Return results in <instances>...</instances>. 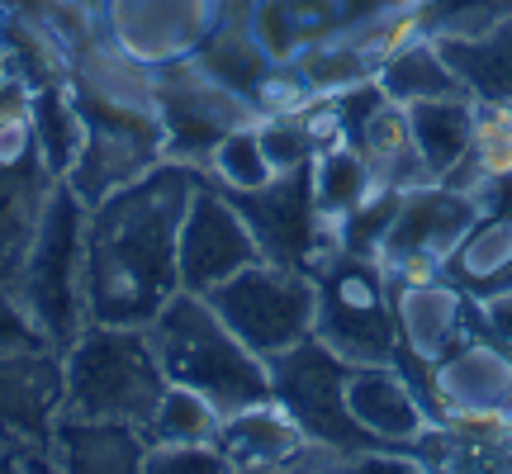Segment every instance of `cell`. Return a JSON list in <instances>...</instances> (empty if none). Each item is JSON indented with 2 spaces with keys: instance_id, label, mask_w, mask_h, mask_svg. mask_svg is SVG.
<instances>
[{
  "instance_id": "1",
  "label": "cell",
  "mask_w": 512,
  "mask_h": 474,
  "mask_svg": "<svg viewBox=\"0 0 512 474\" xmlns=\"http://www.w3.org/2000/svg\"><path fill=\"white\" fill-rule=\"evenodd\" d=\"M200 185V166H152L133 185L86 204V313L91 323L147 328L181 290L176 237L185 204Z\"/></svg>"
},
{
  "instance_id": "2",
  "label": "cell",
  "mask_w": 512,
  "mask_h": 474,
  "mask_svg": "<svg viewBox=\"0 0 512 474\" xmlns=\"http://www.w3.org/2000/svg\"><path fill=\"white\" fill-rule=\"evenodd\" d=\"M67 86H72L76 114L86 128L81 157L67 171L76 200H105L110 190L133 185L152 166L166 162V133L157 119V95H152L147 67L128 62L100 38L95 48L76 53Z\"/></svg>"
},
{
  "instance_id": "3",
  "label": "cell",
  "mask_w": 512,
  "mask_h": 474,
  "mask_svg": "<svg viewBox=\"0 0 512 474\" xmlns=\"http://www.w3.org/2000/svg\"><path fill=\"white\" fill-rule=\"evenodd\" d=\"M152 351L162 361L166 384L200 389L223 413L271 399V370L238 332L219 318V309L195 290H176L162 313L147 323Z\"/></svg>"
},
{
  "instance_id": "4",
  "label": "cell",
  "mask_w": 512,
  "mask_h": 474,
  "mask_svg": "<svg viewBox=\"0 0 512 474\" xmlns=\"http://www.w3.org/2000/svg\"><path fill=\"white\" fill-rule=\"evenodd\" d=\"M62 361H67V403H62V413L143 427L166 389L162 361L152 351L147 328L86 323L72 337V347L62 351Z\"/></svg>"
},
{
  "instance_id": "5",
  "label": "cell",
  "mask_w": 512,
  "mask_h": 474,
  "mask_svg": "<svg viewBox=\"0 0 512 474\" xmlns=\"http://www.w3.org/2000/svg\"><path fill=\"white\" fill-rule=\"evenodd\" d=\"M15 294L43 328V337L62 351L91 323L86 313V200H76L67 181L53 190V200L38 219V233L15 275Z\"/></svg>"
},
{
  "instance_id": "6",
  "label": "cell",
  "mask_w": 512,
  "mask_h": 474,
  "mask_svg": "<svg viewBox=\"0 0 512 474\" xmlns=\"http://www.w3.org/2000/svg\"><path fill=\"white\" fill-rule=\"evenodd\" d=\"M318 285V323L313 337L351 365L399 361V323H394V280L375 256L332 247L313 266Z\"/></svg>"
},
{
  "instance_id": "7",
  "label": "cell",
  "mask_w": 512,
  "mask_h": 474,
  "mask_svg": "<svg viewBox=\"0 0 512 474\" xmlns=\"http://www.w3.org/2000/svg\"><path fill=\"white\" fill-rule=\"evenodd\" d=\"M204 299L219 309L223 323L238 332L261 361L299 347L304 337H313V323H318L313 271L285 266V261H271V256L242 266L238 275H228Z\"/></svg>"
},
{
  "instance_id": "8",
  "label": "cell",
  "mask_w": 512,
  "mask_h": 474,
  "mask_svg": "<svg viewBox=\"0 0 512 474\" xmlns=\"http://www.w3.org/2000/svg\"><path fill=\"white\" fill-rule=\"evenodd\" d=\"M247 5L252 0H95V19L114 53L157 72L200 57L204 43Z\"/></svg>"
},
{
  "instance_id": "9",
  "label": "cell",
  "mask_w": 512,
  "mask_h": 474,
  "mask_svg": "<svg viewBox=\"0 0 512 474\" xmlns=\"http://www.w3.org/2000/svg\"><path fill=\"white\" fill-rule=\"evenodd\" d=\"M271 370V399L290 413L304 437L337 446L342 456H361L375 451V441L356 427V418L347 413V375L351 361H342L332 347H323L318 337H304L299 347L280 351L266 361Z\"/></svg>"
},
{
  "instance_id": "10",
  "label": "cell",
  "mask_w": 512,
  "mask_h": 474,
  "mask_svg": "<svg viewBox=\"0 0 512 474\" xmlns=\"http://www.w3.org/2000/svg\"><path fill=\"white\" fill-rule=\"evenodd\" d=\"M152 95H157V119L166 133V157L171 162L204 166L223 133L242 124H256L261 114L242 91L204 67L200 57H185L171 67L152 72Z\"/></svg>"
},
{
  "instance_id": "11",
  "label": "cell",
  "mask_w": 512,
  "mask_h": 474,
  "mask_svg": "<svg viewBox=\"0 0 512 474\" xmlns=\"http://www.w3.org/2000/svg\"><path fill=\"white\" fill-rule=\"evenodd\" d=\"M437 422L470 432H508L512 427V351L479 318L456 347L427 365Z\"/></svg>"
},
{
  "instance_id": "12",
  "label": "cell",
  "mask_w": 512,
  "mask_h": 474,
  "mask_svg": "<svg viewBox=\"0 0 512 474\" xmlns=\"http://www.w3.org/2000/svg\"><path fill=\"white\" fill-rule=\"evenodd\" d=\"M479 204L446 181H422L413 190H399L394 219L384 228L380 266L399 280L441 275L446 256L460 247V237L475 228Z\"/></svg>"
},
{
  "instance_id": "13",
  "label": "cell",
  "mask_w": 512,
  "mask_h": 474,
  "mask_svg": "<svg viewBox=\"0 0 512 474\" xmlns=\"http://www.w3.org/2000/svg\"><path fill=\"white\" fill-rule=\"evenodd\" d=\"M252 261H261V242H256L247 214L233 204V195L223 185H214L200 171V185L185 204L181 237H176L181 290L209 294L214 285H223L228 275H238Z\"/></svg>"
},
{
  "instance_id": "14",
  "label": "cell",
  "mask_w": 512,
  "mask_h": 474,
  "mask_svg": "<svg viewBox=\"0 0 512 474\" xmlns=\"http://www.w3.org/2000/svg\"><path fill=\"white\" fill-rule=\"evenodd\" d=\"M394 280V323H399V370L418 384V394L432 408V384H427V365L446 356L465 332L479 323V304L470 294L451 285L446 275H418V280ZM437 413V408H432Z\"/></svg>"
},
{
  "instance_id": "15",
  "label": "cell",
  "mask_w": 512,
  "mask_h": 474,
  "mask_svg": "<svg viewBox=\"0 0 512 474\" xmlns=\"http://www.w3.org/2000/svg\"><path fill=\"white\" fill-rule=\"evenodd\" d=\"M228 195H233V190H228ZM233 204L247 214L256 242H261V256H271V261L313 271L318 256H328L332 247H337V228L323 223L318 204H313L309 166H304V171H285V176H275V181L261 185V190L233 195Z\"/></svg>"
},
{
  "instance_id": "16",
  "label": "cell",
  "mask_w": 512,
  "mask_h": 474,
  "mask_svg": "<svg viewBox=\"0 0 512 474\" xmlns=\"http://www.w3.org/2000/svg\"><path fill=\"white\" fill-rule=\"evenodd\" d=\"M67 403V361L62 347L38 342L0 356V437L24 446V451H48L53 422L62 418Z\"/></svg>"
},
{
  "instance_id": "17",
  "label": "cell",
  "mask_w": 512,
  "mask_h": 474,
  "mask_svg": "<svg viewBox=\"0 0 512 474\" xmlns=\"http://www.w3.org/2000/svg\"><path fill=\"white\" fill-rule=\"evenodd\" d=\"M347 413L356 418V427H361L375 446H394V451H413V456H418V446L427 441V432L437 427V413L427 408V399L418 394V384L408 380L394 361L351 365Z\"/></svg>"
},
{
  "instance_id": "18",
  "label": "cell",
  "mask_w": 512,
  "mask_h": 474,
  "mask_svg": "<svg viewBox=\"0 0 512 474\" xmlns=\"http://www.w3.org/2000/svg\"><path fill=\"white\" fill-rule=\"evenodd\" d=\"M48 451H53V470L67 474H133L143 470L147 437L133 422L62 413L53 422Z\"/></svg>"
},
{
  "instance_id": "19",
  "label": "cell",
  "mask_w": 512,
  "mask_h": 474,
  "mask_svg": "<svg viewBox=\"0 0 512 474\" xmlns=\"http://www.w3.org/2000/svg\"><path fill=\"white\" fill-rule=\"evenodd\" d=\"M57 176L48 162H0V290H15V275L24 266V252L38 233V219L53 200Z\"/></svg>"
},
{
  "instance_id": "20",
  "label": "cell",
  "mask_w": 512,
  "mask_h": 474,
  "mask_svg": "<svg viewBox=\"0 0 512 474\" xmlns=\"http://www.w3.org/2000/svg\"><path fill=\"white\" fill-rule=\"evenodd\" d=\"M304 441H309L304 427L275 399L247 403L238 413H223L219 427V451L228 456V470H285Z\"/></svg>"
},
{
  "instance_id": "21",
  "label": "cell",
  "mask_w": 512,
  "mask_h": 474,
  "mask_svg": "<svg viewBox=\"0 0 512 474\" xmlns=\"http://www.w3.org/2000/svg\"><path fill=\"white\" fill-rule=\"evenodd\" d=\"M441 275L460 285L475 304L512 290V214H479L475 228L446 256Z\"/></svg>"
},
{
  "instance_id": "22",
  "label": "cell",
  "mask_w": 512,
  "mask_h": 474,
  "mask_svg": "<svg viewBox=\"0 0 512 474\" xmlns=\"http://www.w3.org/2000/svg\"><path fill=\"white\" fill-rule=\"evenodd\" d=\"M247 24L275 62H294L309 43L337 34L347 19H342V0H252Z\"/></svg>"
},
{
  "instance_id": "23",
  "label": "cell",
  "mask_w": 512,
  "mask_h": 474,
  "mask_svg": "<svg viewBox=\"0 0 512 474\" xmlns=\"http://www.w3.org/2000/svg\"><path fill=\"white\" fill-rule=\"evenodd\" d=\"M351 147L370 162V171H375V181L384 190H413V185L432 181L418 152V138H413V124H408V110L394 105V100H384L380 110L370 114L361 133L351 138Z\"/></svg>"
},
{
  "instance_id": "24",
  "label": "cell",
  "mask_w": 512,
  "mask_h": 474,
  "mask_svg": "<svg viewBox=\"0 0 512 474\" xmlns=\"http://www.w3.org/2000/svg\"><path fill=\"white\" fill-rule=\"evenodd\" d=\"M375 81H380L384 100H394V105H418V100H441V95H470V86L460 81L456 67L437 48V38H413L408 48L384 57Z\"/></svg>"
},
{
  "instance_id": "25",
  "label": "cell",
  "mask_w": 512,
  "mask_h": 474,
  "mask_svg": "<svg viewBox=\"0 0 512 474\" xmlns=\"http://www.w3.org/2000/svg\"><path fill=\"white\" fill-rule=\"evenodd\" d=\"M437 48L475 100H508L512 105V15L475 38H437Z\"/></svg>"
},
{
  "instance_id": "26",
  "label": "cell",
  "mask_w": 512,
  "mask_h": 474,
  "mask_svg": "<svg viewBox=\"0 0 512 474\" xmlns=\"http://www.w3.org/2000/svg\"><path fill=\"white\" fill-rule=\"evenodd\" d=\"M403 110H408L418 152H422V162H427V176L432 181L451 176L456 162L465 157V147H470L475 100L470 95H441V100H418V105H403Z\"/></svg>"
},
{
  "instance_id": "27",
  "label": "cell",
  "mask_w": 512,
  "mask_h": 474,
  "mask_svg": "<svg viewBox=\"0 0 512 474\" xmlns=\"http://www.w3.org/2000/svg\"><path fill=\"white\" fill-rule=\"evenodd\" d=\"M309 181H313V204H318L323 223H332V228L347 219V214H356L375 190H384V185L375 181L370 162L351 143L323 147L309 166Z\"/></svg>"
},
{
  "instance_id": "28",
  "label": "cell",
  "mask_w": 512,
  "mask_h": 474,
  "mask_svg": "<svg viewBox=\"0 0 512 474\" xmlns=\"http://www.w3.org/2000/svg\"><path fill=\"white\" fill-rule=\"evenodd\" d=\"M508 171H512V105L508 100H475L470 147L456 162V171L441 176V181L475 195L489 176H508Z\"/></svg>"
},
{
  "instance_id": "29",
  "label": "cell",
  "mask_w": 512,
  "mask_h": 474,
  "mask_svg": "<svg viewBox=\"0 0 512 474\" xmlns=\"http://www.w3.org/2000/svg\"><path fill=\"white\" fill-rule=\"evenodd\" d=\"M29 119H34V138H38V157L48 162L57 181H67V171L81 157V143H86V128H81V114H76L72 86L67 81H53V86H34L29 95Z\"/></svg>"
},
{
  "instance_id": "30",
  "label": "cell",
  "mask_w": 512,
  "mask_h": 474,
  "mask_svg": "<svg viewBox=\"0 0 512 474\" xmlns=\"http://www.w3.org/2000/svg\"><path fill=\"white\" fill-rule=\"evenodd\" d=\"M223 408L209 403L200 389L185 384H166L152 418L143 422L147 446H200V441H219Z\"/></svg>"
},
{
  "instance_id": "31",
  "label": "cell",
  "mask_w": 512,
  "mask_h": 474,
  "mask_svg": "<svg viewBox=\"0 0 512 474\" xmlns=\"http://www.w3.org/2000/svg\"><path fill=\"white\" fill-rule=\"evenodd\" d=\"M200 171L214 185L233 190V195H247V190L271 185L275 166H271V157H266V143H261V119L233 128V133H223L219 143H214V152L204 157Z\"/></svg>"
},
{
  "instance_id": "32",
  "label": "cell",
  "mask_w": 512,
  "mask_h": 474,
  "mask_svg": "<svg viewBox=\"0 0 512 474\" xmlns=\"http://www.w3.org/2000/svg\"><path fill=\"white\" fill-rule=\"evenodd\" d=\"M261 143H266V157H271L275 176H285V171H304V166H313V157L323 152L318 138H313V128L304 124V110L261 119Z\"/></svg>"
},
{
  "instance_id": "33",
  "label": "cell",
  "mask_w": 512,
  "mask_h": 474,
  "mask_svg": "<svg viewBox=\"0 0 512 474\" xmlns=\"http://www.w3.org/2000/svg\"><path fill=\"white\" fill-rule=\"evenodd\" d=\"M228 456L219 441H200V446H147L143 474H223Z\"/></svg>"
},
{
  "instance_id": "34",
  "label": "cell",
  "mask_w": 512,
  "mask_h": 474,
  "mask_svg": "<svg viewBox=\"0 0 512 474\" xmlns=\"http://www.w3.org/2000/svg\"><path fill=\"white\" fill-rule=\"evenodd\" d=\"M38 342H48L43 328H38L29 309L19 304L15 290H0V356L5 351H19V347H38Z\"/></svg>"
},
{
  "instance_id": "35",
  "label": "cell",
  "mask_w": 512,
  "mask_h": 474,
  "mask_svg": "<svg viewBox=\"0 0 512 474\" xmlns=\"http://www.w3.org/2000/svg\"><path fill=\"white\" fill-rule=\"evenodd\" d=\"M29 95H34V86L24 81V72H19L10 57L0 53V114L29 110Z\"/></svg>"
},
{
  "instance_id": "36",
  "label": "cell",
  "mask_w": 512,
  "mask_h": 474,
  "mask_svg": "<svg viewBox=\"0 0 512 474\" xmlns=\"http://www.w3.org/2000/svg\"><path fill=\"white\" fill-rule=\"evenodd\" d=\"M479 318H484V328L494 332L498 342L512 351V290L494 294V299H484V304H479Z\"/></svg>"
},
{
  "instance_id": "37",
  "label": "cell",
  "mask_w": 512,
  "mask_h": 474,
  "mask_svg": "<svg viewBox=\"0 0 512 474\" xmlns=\"http://www.w3.org/2000/svg\"><path fill=\"white\" fill-rule=\"evenodd\" d=\"M479 214H512V171L508 176H489V181L475 190Z\"/></svg>"
},
{
  "instance_id": "38",
  "label": "cell",
  "mask_w": 512,
  "mask_h": 474,
  "mask_svg": "<svg viewBox=\"0 0 512 474\" xmlns=\"http://www.w3.org/2000/svg\"><path fill=\"white\" fill-rule=\"evenodd\" d=\"M0 470H53V460L43 451H24V446L0 437Z\"/></svg>"
},
{
  "instance_id": "39",
  "label": "cell",
  "mask_w": 512,
  "mask_h": 474,
  "mask_svg": "<svg viewBox=\"0 0 512 474\" xmlns=\"http://www.w3.org/2000/svg\"><path fill=\"white\" fill-rule=\"evenodd\" d=\"M418 0H342V19L347 24H361V19H375V15H389V10H408Z\"/></svg>"
}]
</instances>
